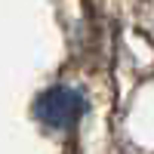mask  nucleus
Listing matches in <instances>:
<instances>
[{
	"label": "nucleus",
	"mask_w": 154,
	"mask_h": 154,
	"mask_svg": "<svg viewBox=\"0 0 154 154\" xmlns=\"http://www.w3.org/2000/svg\"><path fill=\"white\" fill-rule=\"evenodd\" d=\"M34 111L40 117V123L53 126V130H65V126H71L86 111V99L71 86H56V89H46L37 99Z\"/></svg>",
	"instance_id": "1"
}]
</instances>
